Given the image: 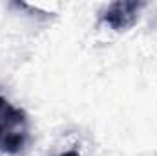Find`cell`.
Here are the masks:
<instances>
[{
  "label": "cell",
  "instance_id": "7a4b0ae2",
  "mask_svg": "<svg viewBox=\"0 0 157 156\" xmlns=\"http://www.w3.org/2000/svg\"><path fill=\"white\" fill-rule=\"evenodd\" d=\"M144 7V2H133V0H119L112 2L101 15V18L115 31H124L132 28L137 18L141 9Z\"/></svg>",
  "mask_w": 157,
  "mask_h": 156
},
{
  "label": "cell",
  "instance_id": "3957f363",
  "mask_svg": "<svg viewBox=\"0 0 157 156\" xmlns=\"http://www.w3.org/2000/svg\"><path fill=\"white\" fill-rule=\"evenodd\" d=\"M60 156H80L77 151H68V153H62Z\"/></svg>",
  "mask_w": 157,
  "mask_h": 156
},
{
  "label": "cell",
  "instance_id": "6da1fadb",
  "mask_svg": "<svg viewBox=\"0 0 157 156\" xmlns=\"http://www.w3.org/2000/svg\"><path fill=\"white\" fill-rule=\"evenodd\" d=\"M28 142L29 125L26 112L0 97V151L6 154H20L28 147Z\"/></svg>",
  "mask_w": 157,
  "mask_h": 156
}]
</instances>
